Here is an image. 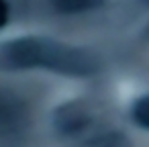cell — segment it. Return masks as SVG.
<instances>
[{"mask_svg":"<svg viewBox=\"0 0 149 147\" xmlns=\"http://www.w3.org/2000/svg\"><path fill=\"white\" fill-rule=\"evenodd\" d=\"M104 4V0H53V6L63 15H76L84 10H92Z\"/></svg>","mask_w":149,"mask_h":147,"instance_id":"cell-3","label":"cell"},{"mask_svg":"<svg viewBox=\"0 0 149 147\" xmlns=\"http://www.w3.org/2000/svg\"><path fill=\"white\" fill-rule=\"evenodd\" d=\"M90 121H92V114L82 102H68L55 112V127L65 135H76L84 131L90 125Z\"/></svg>","mask_w":149,"mask_h":147,"instance_id":"cell-2","label":"cell"},{"mask_svg":"<svg viewBox=\"0 0 149 147\" xmlns=\"http://www.w3.org/2000/svg\"><path fill=\"white\" fill-rule=\"evenodd\" d=\"M145 39H147V41H149V27H147V29H145Z\"/></svg>","mask_w":149,"mask_h":147,"instance_id":"cell-7","label":"cell"},{"mask_svg":"<svg viewBox=\"0 0 149 147\" xmlns=\"http://www.w3.org/2000/svg\"><path fill=\"white\" fill-rule=\"evenodd\" d=\"M131 116H133V121H135L141 129H147V131H149V94H147V96H141V98L133 104Z\"/></svg>","mask_w":149,"mask_h":147,"instance_id":"cell-4","label":"cell"},{"mask_svg":"<svg viewBox=\"0 0 149 147\" xmlns=\"http://www.w3.org/2000/svg\"><path fill=\"white\" fill-rule=\"evenodd\" d=\"M2 70H49L61 76L86 78L100 70V59L84 47L65 45L47 37H21L0 45Z\"/></svg>","mask_w":149,"mask_h":147,"instance_id":"cell-1","label":"cell"},{"mask_svg":"<svg viewBox=\"0 0 149 147\" xmlns=\"http://www.w3.org/2000/svg\"><path fill=\"white\" fill-rule=\"evenodd\" d=\"M94 147H131V145H129V141H127L123 135L110 133V135L100 137V139L94 143Z\"/></svg>","mask_w":149,"mask_h":147,"instance_id":"cell-5","label":"cell"},{"mask_svg":"<svg viewBox=\"0 0 149 147\" xmlns=\"http://www.w3.org/2000/svg\"><path fill=\"white\" fill-rule=\"evenodd\" d=\"M8 23V4L6 0H0V29Z\"/></svg>","mask_w":149,"mask_h":147,"instance_id":"cell-6","label":"cell"}]
</instances>
